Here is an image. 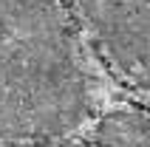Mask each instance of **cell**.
<instances>
[{
	"label": "cell",
	"mask_w": 150,
	"mask_h": 147,
	"mask_svg": "<svg viewBox=\"0 0 150 147\" xmlns=\"http://www.w3.org/2000/svg\"><path fill=\"white\" fill-rule=\"evenodd\" d=\"M96 147H150V116L119 110L102 119Z\"/></svg>",
	"instance_id": "3957f363"
},
{
	"label": "cell",
	"mask_w": 150,
	"mask_h": 147,
	"mask_svg": "<svg viewBox=\"0 0 150 147\" xmlns=\"http://www.w3.org/2000/svg\"><path fill=\"white\" fill-rule=\"evenodd\" d=\"M125 79L150 88V0H74Z\"/></svg>",
	"instance_id": "7a4b0ae2"
},
{
	"label": "cell",
	"mask_w": 150,
	"mask_h": 147,
	"mask_svg": "<svg viewBox=\"0 0 150 147\" xmlns=\"http://www.w3.org/2000/svg\"><path fill=\"white\" fill-rule=\"evenodd\" d=\"M85 107V76L57 0H0V139L65 136Z\"/></svg>",
	"instance_id": "6da1fadb"
}]
</instances>
